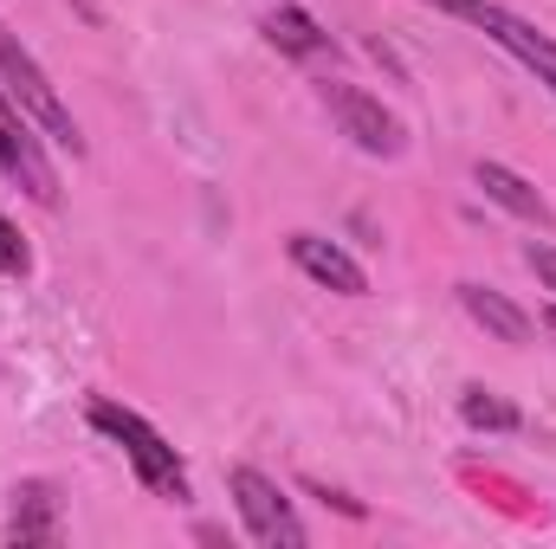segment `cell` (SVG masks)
<instances>
[{"label":"cell","instance_id":"14","mask_svg":"<svg viewBox=\"0 0 556 549\" xmlns=\"http://www.w3.org/2000/svg\"><path fill=\"white\" fill-rule=\"evenodd\" d=\"M525 266H531V272H538V284H544V291L556 297V246L531 240V246H525Z\"/></svg>","mask_w":556,"mask_h":549},{"label":"cell","instance_id":"15","mask_svg":"<svg viewBox=\"0 0 556 549\" xmlns=\"http://www.w3.org/2000/svg\"><path fill=\"white\" fill-rule=\"evenodd\" d=\"M544 330H551V343H556V310H544Z\"/></svg>","mask_w":556,"mask_h":549},{"label":"cell","instance_id":"13","mask_svg":"<svg viewBox=\"0 0 556 549\" xmlns=\"http://www.w3.org/2000/svg\"><path fill=\"white\" fill-rule=\"evenodd\" d=\"M0 272H7V278H26V272H33V246L20 240V227H13L7 214H0Z\"/></svg>","mask_w":556,"mask_h":549},{"label":"cell","instance_id":"9","mask_svg":"<svg viewBox=\"0 0 556 549\" xmlns=\"http://www.w3.org/2000/svg\"><path fill=\"white\" fill-rule=\"evenodd\" d=\"M472 181H479V194H485V201H498L505 214H518V220H531V227H556L551 201H544L518 168H505V162H479V168H472Z\"/></svg>","mask_w":556,"mask_h":549},{"label":"cell","instance_id":"3","mask_svg":"<svg viewBox=\"0 0 556 549\" xmlns=\"http://www.w3.org/2000/svg\"><path fill=\"white\" fill-rule=\"evenodd\" d=\"M427 7H440V13H453V20H466V26H479L492 46H505V52L556 98V39L544 26H531L525 13H511V7H498V0H427Z\"/></svg>","mask_w":556,"mask_h":549},{"label":"cell","instance_id":"5","mask_svg":"<svg viewBox=\"0 0 556 549\" xmlns=\"http://www.w3.org/2000/svg\"><path fill=\"white\" fill-rule=\"evenodd\" d=\"M324 111L337 117V130L356 142L363 155H382V162H395L402 149H408V130H402V117L376 98V91H363V85H350V78H330L324 85Z\"/></svg>","mask_w":556,"mask_h":549},{"label":"cell","instance_id":"1","mask_svg":"<svg viewBox=\"0 0 556 549\" xmlns=\"http://www.w3.org/2000/svg\"><path fill=\"white\" fill-rule=\"evenodd\" d=\"M0 91L46 130V137L59 142V149H72V155H85V137H78V117L65 111V98H59V85L46 78V65L13 39V26L0 20Z\"/></svg>","mask_w":556,"mask_h":549},{"label":"cell","instance_id":"11","mask_svg":"<svg viewBox=\"0 0 556 549\" xmlns=\"http://www.w3.org/2000/svg\"><path fill=\"white\" fill-rule=\"evenodd\" d=\"M266 39H273L285 59H324V52H330V33H324L304 7H273V13H266Z\"/></svg>","mask_w":556,"mask_h":549},{"label":"cell","instance_id":"6","mask_svg":"<svg viewBox=\"0 0 556 549\" xmlns=\"http://www.w3.org/2000/svg\"><path fill=\"white\" fill-rule=\"evenodd\" d=\"M0 175L20 181L39 207H59V168L46 155V137H33V117L0 91Z\"/></svg>","mask_w":556,"mask_h":549},{"label":"cell","instance_id":"2","mask_svg":"<svg viewBox=\"0 0 556 549\" xmlns=\"http://www.w3.org/2000/svg\"><path fill=\"white\" fill-rule=\"evenodd\" d=\"M91 426L124 446V459H130V472L142 478V491H155V498H188V465L175 459V446H168L137 408L98 401V408H91Z\"/></svg>","mask_w":556,"mask_h":549},{"label":"cell","instance_id":"7","mask_svg":"<svg viewBox=\"0 0 556 549\" xmlns=\"http://www.w3.org/2000/svg\"><path fill=\"white\" fill-rule=\"evenodd\" d=\"M285 253H291V266L311 278V284H324V291H337V297H363V291H369V272H363L337 240H324V233H291Z\"/></svg>","mask_w":556,"mask_h":549},{"label":"cell","instance_id":"8","mask_svg":"<svg viewBox=\"0 0 556 549\" xmlns=\"http://www.w3.org/2000/svg\"><path fill=\"white\" fill-rule=\"evenodd\" d=\"M459 291V310L492 336V343H505V349H525L531 336H538V323H531V310H518L498 284H479V278H459L453 284Z\"/></svg>","mask_w":556,"mask_h":549},{"label":"cell","instance_id":"10","mask_svg":"<svg viewBox=\"0 0 556 549\" xmlns=\"http://www.w3.org/2000/svg\"><path fill=\"white\" fill-rule=\"evenodd\" d=\"M59 537V491L46 478H20L13 485V518H7V544H52Z\"/></svg>","mask_w":556,"mask_h":549},{"label":"cell","instance_id":"4","mask_svg":"<svg viewBox=\"0 0 556 549\" xmlns=\"http://www.w3.org/2000/svg\"><path fill=\"white\" fill-rule=\"evenodd\" d=\"M227 491H233V511H240V524H247L253 544H266V549H304L311 544L304 518L291 511V498L278 491V478H266L260 465H233V472H227Z\"/></svg>","mask_w":556,"mask_h":549},{"label":"cell","instance_id":"12","mask_svg":"<svg viewBox=\"0 0 556 549\" xmlns=\"http://www.w3.org/2000/svg\"><path fill=\"white\" fill-rule=\"evenodd\" d=\"M459 413H466V426H485V433H518V420H525L511 401H498L492 388H466L459 395Z\"/></svg>","mask_w":556,"mask_h":549}]
</instances>
